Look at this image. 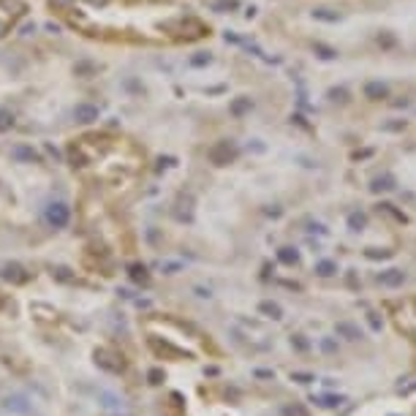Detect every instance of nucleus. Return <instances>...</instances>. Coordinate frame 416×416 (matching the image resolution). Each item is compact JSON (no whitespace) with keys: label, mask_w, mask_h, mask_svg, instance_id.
Listing matches in <instances>:
<instances>
[{"label":"nucleus","mask_w":416,"mask_h":416,"mask_svg":"<svg viewBox=\"0 0 416 416\" xmlns=\"http://www.w3.org/2000/svg\"><path fill=\"white\" fill-rule=\"evenodd\" d=\"M74 117H77L79 123H93V120H98V109L90 104H79L77 109H74Z\"/></svg>","instance_id":"1"},{"label":"nucleus","mask_w":416,"mask_h":416,"mask_svg":"<svg viewBox=\"0 0 416 416\" xmlns=\"http://www.w3.org/2000/svg\"><path fill=\"white\" fill-rule=\"evenodd\" d=\"M49 221L55 223V226H63V223L68 221V209L63 207V204H55V207L49 209Z\"/></svg>","instance_id":"2"},{"label":"nucleus","mask_w":416,"mask_h":416,"mask_svg":"<svg viewBox=\"0 0 416 416\" xmlns=\"http://www.w3.org/2000/svg\"><path fill=\"white\" fill-rule=\"evenodd\" d=\"M402 277H405V275H402L400 270H389V272H384V275H381V283L384 286H400Z\"/></svg>","instance_id":"3"},{"label":"nucleus","mask_w":416,"mask_h":416,"mask_svg":"<svg viewBox=\"0 0 416 416\" xmlns=\"http://www.w3.org/2000/svg\"><path fill=\"white\" fill-rule=\"evenodd\" d=\"M14 155H16V158H28V160L35 158L33 150H28V147H14Z\"/></svg>","instance_id":"4"},{"label":"nucleus","mask_w":416,"mask_h":416,"mask_svg":"<svg viewBox=\"0 0 416 416\" xmlns=\"http://www.w3.org/2000/svg\"><path fill=\"white\" fill-rule=\"evenodd\" d=\"M332 270H335V267H332L329 261H324V264L319 267V272H321V275H332Z\"/></svg>","instance_id":"5"}]
</instances>
